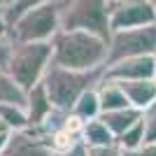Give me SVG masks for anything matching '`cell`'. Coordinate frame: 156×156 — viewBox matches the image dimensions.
<instances>
[{
	"mask_svg": "<svg viewBox=\"0 0 156 156\" xmlns=\"http://www.w3.org/2000/svg\"><path fill=\"white\" fill-rule=\"evenodd\" d=\"M51 63L68 70H103L107 61V40L89 30H63L51 40Z\"/></svg>",
	"mask_w": 156,
	"mask_h": 156,
	"instance_id": "6da1fadb",
	"label": "cell"
},
{
	"mask_svg": "<svg viewBox=\"0 0 156 156\" xmlns=\"http://www.w3.org/2000/svg\"><path fill=\"white\" fill-rule=\"evenodd\" d=\"M100 79H103V70L79 72V70H68V68H61V65L51 63L47 68L44 77H42V84H44L56 110L72 112L77 98L84 91L98 86Z\"/></svg>",
	"mask_w": 156,
	"mask_h": 156,
	"instance_id": "7a4b0ae2",
	"label": "cell"
},
{
	"mask_svg": "<svg viewBox=\"0 0 156 156\" xmlns=\"http://www.w3.org/2000/svg\"><path fill=\"white\" fill-rule=\"evenodd\" d=\"M51 42H14L12 40L5 70L23 91H30L35 84L42 82L47 68L51 65Z\"/></svg>",
	"mask_w": 156,
	"mask_h": 156,
	"instance_id": "3957f363",
	"label": "cell"
},
{
	"mask_svg": "<svg viewBox=\"0 0 156 156\" xmlns=\"http://www.w3.org/2000/svg\"><path fill=\"white\" fill-rule=\"evenodd\" d=\"M61 2H47L21 14L9 26V40L14 42H51L61 30Z\"/></svg>",
	"mask_w": 156,
	"mask_h": 156,
	"instance_id": "277c9868",
	"label": "cell"
},
{
	"mask_svg": "<svg viewBox=\"0 0 156 156\" xmlns=\"http://www.w3.org/2000/svg\"><path fill=\"white\" fill-rule=\"evenodd\" d=\"M63 30H89L110 40V0H65L61 12Z\"/></svg>",
	"mask_w": 156,
	"mask_h": 156,
	"instance_id": "5b68a950",
	"label": "cell"
},
{
	"mask_svg": "<svg viewBox=\"0 0 156 156\" xmlns=\"http://www.w3.org/2000/svg\"><path fill=\"white\" fill-rule=\"evenodd\" d=\"M135 56H156V23L130 30H117L107 40V61L105 65H112L124 58Z\"/></svg>",
	"mask_w": 156,
	"mask_h": 156,
	"instance_id": "8992f818",
	"label": "cell"
},
{
	"mask_svg": "<svg viewBox=\"0 0 156 156\" xmlns=\"http://www.w3.org/2000/svg\"><path fill=\"white\" fill-rule=\"evenodd\" d=\"M156 12L149 0H117L110 2V30H130V28L154 26Z\"/></svg>",
	"mask_w": 156,
	"mask_h": 156,
	"instance_id": "52a82bcc",
	"label": "cell"
},
{
	"mask_svg": "<svg viewBox=\"0 0 156 156\" xmlns=\"http://www.w3.org/2000/svg\"><path fill=\"white\" fill-rule=\"evenodd\" d=\"M103 79L110 82H133V79H156V56L124 58L103 68Z\"/></svg>",
	"mask_w": 156,
	"mask_h": 156,
	"instance_id": "ba28073f",
	"label": "cell"
},
{
	"mask_svg": "<svg viewBox=\"0 0 156 156\" xmlns=\"http://www.w3.org/2000/svg\"><path fill=\"white\" fill-rule=\"evenodd\" d=\"M51 144L40 128L14 130L0 156H51Z\"/></svg>",
	"mask_w": 156,
	"mask_h": 156,
	"instance_id": "9c48e42d",
	"label": "cell"
},
{
	"mask_svg": "<svg viewBox=\"0 0 156 156\" xmlns=\"http://www.w3.org/2000/svg\"><path fill=\"white\" fill-rule=\"evenodd\" d=\"M23 107H26V112H28V128H40L47 119L51 117V112L56 110L42 82L35 84L30 91H26V103H23Z\"/></svg>",
	"mask_w": 156,
	"mask_h": 156,
	"instance_id": "30bf717a",
	"label": "cell"
},
{
	"mask_svg": "<svg viewBox=\"0 0 156 156\" xmlns=\"http://www.w3.org/2000/svg\"><path fill=\"white\" fill-rule=\"evenodd\" d=\"M128 98L130 107L144 112L147 107L156 105V79H133V82H119Z\"/></svg>",
	"mask_w": 156,
	"mask_h": 156,
	"instance_id": "8fae6325",
	"label": "cell"
},
{
	"mask_svg": "<svg viewBox=\"0 0 156 156\" xmlns=\"http://www.w3.org/2000/svg\"><path fill=\"white\" fill-rule=\"evenodd\" d=\"M98 91V100H100V110L103 112H117V110H126L130 107L128 98H126L124 89L119 82H110V79H100V84L96 86ZM100 112V114H103Z\"/></svg>",
	"mask_w": 156,
	"mask_h": 156,
	"instance_id": "7c38bea8",
	"label": "cell"
},
{
	"mask_svg": "<svg viewBox=\"0 0 156 156\" xmlns=\"http://www.w3.org/2000/svg\"><path fill=\"white\" fill-rule=\"evenodd\" d=\"M140 117H142V112L135 110V107H126V110H117V112H103V114H100V119H103L105 126L112 130L114 137L126 133L135 121H140Z\"/></svg>",
	"mask_w": 156,
	"mask_h": 156,
	"instance_id": "4fadbf2b",
	"label": "cell"
},
{
	"mask_svg": "<svg viewBox=\"0 0 156 156\" xmlns=\"http://www.w3.org/2000/svg\"><path fill=\"white\" fill-rule=\"evenodd\" d=\"M82 142L86 147H110V144H117V137L112 135V130L105 126V121L100 117L93 119V121H86L84 130H82Z\"/></svg>",
	"mask_w": 156,
	"mask_h": 156,
	"instance_id": "5bb4252c",
	"label": "cell"
},
{
	"mask_svg": "<svg viewBox=\"0 0 156 156\" xmlns=\"http://www.w3.org/2000/svg\"><path fill=\"white\" fill-rule=\"evenodd\" d=\"M100 100H98V91L96 86L93 89H89V91H84L82 96L77 98V103H75V107H72V114L77 119H82V121H93V119L100 117Z\"/></svg>",
	"mask_w": 156,
	"mask_h": 156,
	"instance_id": "9a60e30c",
	"label": "cell"
},
{
	"mask_svg": "<svg viewBox=\"0 0 156 156\" xmlns=\"http://www.w3.org/2000/svg\"><path fill=\"white\" fill-rule=\"evenodd\" d=\"M0 119L9 130H26L28 128V112L19 103H2L0 105Z\"/></svg>",
	"mask_w": 156,
	"mask_h": 156,
	"instance_id": "2e32d148",
	"label": "cell"
},
{
	"mask_svg": "<svg viewBox=\"0 0 156 156\" xmlns=\"http://www.w3.org/2000/svg\"><path fill=\"white\" fill-rule=\"evenodd\" d=\"M2 103H19V105L26 103V91L9 77V72L5 68H0V105Z\"/></svg>",
	"mask_w": 156,
	"mask_h": 156,
	"instance_id": "e0dca14e",
	"label": "cell"
},
{
	"mask_svg": "<svg viewBox=\"0 0 156 156\" xmlns=\"http://www.w3.org/2000/svg\"><path fill=\"white\" fill-rule=\"evenodd\" d=\"M142 144H144V124H142V117H140V121H135L126 133H121L117 137V147L124 154H128V151L140 149Z\"/></svg>",
	"mask_w": 156,
	"mask_h": 156,
	"instance_id": "ac0fdd59",
	"label": "cell"
},
{
	"mask_svg": "<svg viewBox=\"0 0 156 156\" xmlns=\"http://www.w3.org/2000/svg\"><path fill=\"white\" fill-rule=\"evenodd\" d=\"M47 2H61V5H63L65 0H14V5L7 9V19H9V26H12L14 21L19 19L21 14L30 12V9H35V7H42V5H47Z\"/></svg>",
	"mask_w": 156,
	"mask_h": 156,
	"instance_id": "d6986e66",
	"label": "cell"
},
{
	"mask_svg": "<svg viewBox=\"0 0 156 156\" xmlns=\"http://www.w3.org/2000/svg\"><path fill=\"white\" fill-rule=\"evenodd\" d=\"M142 124H144V142H156V105L142 112Z\"/></svg>",
	"mask_w": 156,
	"mask_h": 156,
	"instance_id": "ffe728a7",
	"label": "cell"
},
{
	"mask_svg": "<svg viewBox=\"0 0 156 156\" xmlns=\"http://www.w3.org/2000/svg\"><path fill=\"white\" fill-rule=\"evenodd\" d=\"M86 149H89V156H126L117 144H110V147H86Z\"/></svg>",
	"mask_w": 156,
	"mask_h": 156,
	"instance_id": "44dd1931",
	"label": "cell"
},
{
	"mask_svg": "<svg viewBox=\"0 0 156 156\" xmlns=\"http://www.w3.org/2000/svg\"><path fill=\"white\" fill-rule=\"evenodd\" d=\"M51 156H89V149H86L84 142H79V144H75L72 149H68V151H54Z\"/></svg>",
	"mask_w": 156,
	"mask_h": 156,
	"instance_id": "7402d4cb",
	"label": "cell"
},
{
	"mask_svg": "<svg viewBox=\"0 0 156 156\" xmlns=\"http://www.w3.org/2000/svg\"><path fill=\"white\" fill-rule=\"evenodd\" d=\"M9 49H12V40H9V37H0V68H5V65H7Z\"/></svg>",
	"mask_w": 156,
	"mask_h": 156,
	"instance_id": "603a6c76",
	"label": "cell"
},
{
	"mask_svg": "<svg viewBox=\"0 0 156 156\" xmlns=\"http://www.w3.org/2000/svg\"><path fill=\"white\" fill-rule=\"evenodd\" d=\"M126 156H156V142H144L140 149L128 151Z\"/></svg>",
	"mask_w": 156,
	"mask_h": 156,
	"instance_id": "cb8c5ba5",
	"label": "cell"
},
{
	"mask_svg": "<svg viewBox=\"0 0 156 156\" xmlns=\"http://www.w3.org/2000/svg\"><path fill=\"white\" fill-rule=\"evenodd\" d=\"M0 37H9V19H7V9L0 7Z\"/></svg>",
	"mask_w": 156,
	"mask_h": 156,
	"instance_id": "d4e9b609",
	"label": "cell"
},
{
	"mask_svg": "<svg viewBox=\"0 0 156 156\" xmlns=\"http://www.w3.org/2000/svg\"><path fill=\"white\" fill-rule=\"evenodd\" d=\"M9 137H12V130H2V133H0V154L5 151L7 142H9Z\"/></svg>",
	"mask_w": 156,
	"mask_h": 156,
	"instance_id": "484cf974",
	"label": "cell"
},
{
	"mask_svg": "<svg viewBox=\"0 0 156 156\" xmlns=\"http://www.w3.org/2000/svg\"><path fill=\"white\" fill-rule=\"evenodd\" d=\"M12 5H14V0H0V7H2V9H9Z\"/></svg>",
	"mask_w": 156,
	"mask_h": 156,
	"instance_id": "4316f807",
	"label": "cell"
},
{
	"mask_svg": "<svg viewBox=\"0 0 156 156\" xmlns=\"http://www.w3.org/2000/svg\"><path fill=\"white\" fill-rule=\"evenodd\" d=\"M2 130H9V128H7V126H5V121L0 119V133H2Z\"/></svg>",
	"mask_w": 156,
	"mask_h": 156,
	"instance_id": "83f0119b",
	"label": "cell"
},
{
	"mask_svg": "<svg viewBox=\"0 0 156 156\" xmlns=\"http://www.w3.org/2000/svg\"><path fill=\"white\" fill-rule=\"evenodd\" d=\"M149 2H151V7H154V12H156V0H149Z\"/></svg>",
	"mask_w": 156,
	"mask_h": 156,
	"instance_id": "f1b7e54d",
	"label": "cell"
},
{
	"mask_svg": "<svg viewBox=\"0 0 156 156\" xmlns=\"http://www.w3.org/2000/svg\"><path fill=\"white\" fill-rule=\"evenodd\" d=\"M110 2H117V0H110Z\"/></svg>",
	"mask_w": 156,
	"mask_h": 156,
	"instance_id": "f546056e",
	"label": "cell"
}]
</instances>
